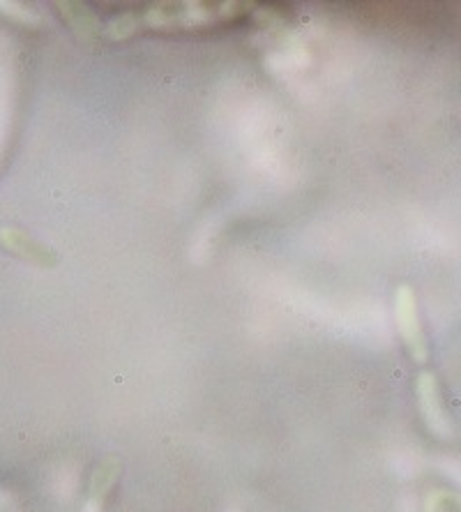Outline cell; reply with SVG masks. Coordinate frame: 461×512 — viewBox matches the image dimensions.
<instances>
[{
    "label": "cell",
    "mask_w": 461,
    "mask_h": 512,
    "mask_svg": "<svg viewBox=\"0 0 461 512\" xmlns=\"http://www.w3.org/2000/svg\"><path fill=\"white\" fill-rule=\"evenodd\" d=\"M418 397H420V409L422 416H425L429 429L434 434L441 436V439H448L452 434L448 413H445L443 399H441V388H438V381L434 374L425 372L418 381Z\"/></svg>",
    "instance_id": "cell-1"
},
{
    "label": "cell",
    "mask_w": 461,
    "mask_h": 512,
    "mask_svg": "<svg viewBox=\"0 0 461 512\" xmlns=\"http://www.w3.org/2000/svg\"><path fill=\"white\" fill-rule=\"evenodd\" d=\"M397 321H399V330H402V337L408 346V351H411V356L415 360H420V363L422 360H427V340H425V335H422L418 314H415L413 296L406 286L399 291V296H397Z\"/></svg>",
    "instance_id": "cell-2"
},
{
    "label": "cell",
    "mask_w": 461,
    "mask_h": 512,
    "mask_svg": "<svg viewBox=\"0 0 461 512\" xmlns=\"http://www.w3.org/2000/svg\"><path fill=\"white\" fill-rule=\"evenodd\" d=\"M427 512H461V499L450 494H436L429 499Z\"/></svg>",
    "instance_id": "cell-3"
}]
</instances>
